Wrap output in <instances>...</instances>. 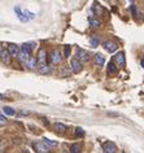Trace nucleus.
Returning <instances> with one entry per match:
<instances>
[{"mask_svg": "<svg viewBox=\"0 0 144 153\" xmlns=\"http://www.w3.org/2000/svg\"><path fill=\"white\" fill-rule=\"evenodd\" d=\"M33 148H34V151L38 152V153H47V152L51 151V147L45 144L44 141H34Z\"/></svg>", "mask_w": 144, "mask_h": 153, "instance_id": "1", "label": "nucleus"}, {"mask_svg": "<svg viewBox=\"0 0 144 153\" xmlns=\"http://www.w3.org/2000/svg\"><path fill=\"white\" fill-rule=\"evenodd\" d=\"M14 13L16 16L18 17V20L21 22H27L30 20V16H29V10H22L21 7H14Z\"/></svg>", "mask_w": 144, "mask_h": 153, "instance_id": "2", "label": "nucleus"}, {"mask_svg": "<svg viewBox=\"0 0 144 153\" xmlns=\"http://www.w3.org/2000/svg\"><path fill=\"white\" fill-rule=\"evenodd\" d=\"M70 68H71V71L75 73V74H78V73H81L82 69H83V62L78 59V57H75V59H71V61H70Z\"/></svg>", "mask_w": 144, "mask_h": 153, "instance_id": "3", "label": "nucleus"}, {"mask_svg": "<svg viewBox=\"0 0 144 153\" xmlns=\"http://www.w3.org/2000/svg\"><path fill=\"white\" fill-rule=\"evenodd\" d=\"M75 53H77V57L82 61V62H87V61L90 60V53L87 52L86 49H83V48H77Z\"/></svg>", "mask_w": 144, "mask_h": 153, "instance_id": "4", "label": "nucleus"}, {"mask_svg": "<svg viewBox=\"0 0 144 153\" xmlns=\"http://www.w3.org/2000/svg\"><path fill=\"white\" fill-rule=\"evenodd\" d=\"M103 47H104V49L107 52L113 53V52L117 51L118 45H117V43H116V42H113V40H107V42H104V43H103Z\"/></svg>", "mask_w": 144, "mask_h": 153, "instance_id": "5", "label": "nucleus"}, {"mask_svg": "<svg viewBox=\"0 0 144 153\" xmlns=\"http://www.w3.org/2000/svg\"><path fill=\"white\" fill-rule=\"evenodd\" d=\"M0 56H1V61L3 64L5 65H10V57H12V55H10L9 51H7V49H4V47H1V49H0Z\"/></svg>", "mask_w": 144, "mask_h": 153, "instance_id": "6", "label": "nucleus"}, {"mask_svg": "<svg viewBox=\"0 0 144 153\" xmlns=\"http://www.w3.org/2000/svg\"><path fill=\"white\" fill-rule=\"evenodd\" d=\"M103 151L105 153H116L117 152V147L114 143H112V141H105L103 144Z\"/></svg>", "mask_w": 144, "mask_h": 153, "instance_id": "7", "label": "nucleus"}, {"mask_svg": "<svg viewBox=\"0 0 144 153\" xmlns=\"http://www.w3.org/2000/svg\"><path fill=\"white\" fill-rule=\"evenodd\" d=\"M26 69L29 70H36V68H39V64H38V57H30V60L26 64Z\"/></svg>", "mask_w": 144, "mask_h": 153, "instance_id": "8", "label": "nucleus"}, {"mask_svg": "<svg viewBox=\"0 0 144 153\" xmlns=\"http://www.w3.org/2000/svg\"><path fill=\"white\" fill-rule=\"evenodd\" d=\"M45 61H47V53H45V49L40 48L39 52H38V64H39V66H42V65H44V64H47Z\"/></svg>", "mask_w": 144, "mask_h": 153, "instance_id": "9", "label": "nucleus"}, {"mask_svg": "<svg viewBox=\"0 0 144 153\" xmlns=\"http://www.w3.org/2000/svg\"><path fill=\"white\" fill-rule=\"evenodd\" d=\"M114 61L117 62V65H118V66L123 68L125 65H126V59H125V53H123V52L117 53V55L114 56Z\"/></svg>", "mask_w": 144, "mask_h": 153, "instance_id": "10", "label": "nucleus"}, {"mask_svg": "<svg viewBox=\"0 0 144 153\" xmlns=\"http://www.w3.org/2000/svg\"><path fill=\"white\" fill-rule=\"evenodd\" d=\"M30 57H31V56H30V53H25V52L21 51L17 59H18V61L21 62L22 66H26V64H27V61L30 60Z\"/></svg>", "mask_w": 144, "mask_h": 153, "instance_id": "11", "label": "nucleus"}, {"mask_svg": "<svg viewBox=\"0 0 144 153\" xmlns=\"http://www.w3.org/2000/svg\"><path fill=\"white\" fill-rule=\"evenodd\" d=\"M51 61L53 65H59L60 62H61V53H60V51H53L51 55Z\"/></svg>", "mask_w": 144, "mask_h": 153, "instance_id": "12", "label": "nucleus"}, {"mask_svg": "<svg viewBox=\"0 0 144 153\" xmlns=\"http://www.w3.org/2000/svg\"><path fill=\"white\" fill-rule=\"evenodd\" d=\"M8 51L10 52L12 57H18V55H20V52H21V47H18L16 44H9Z\"/></svg>", "mask_w": 144, "mask_h": 153, "instance_id": "13", "label": "nucleus"}, {"mask_svg": "<svg viewBox=\"0 0 144 153\" xmlns=\"http://www.w3.org/2000/svg\"><path fill=\"white\" fill-rule=\"evenodd\" d=\"M94 59H95V64H96L97 66H103L105 64V57L101 55V53H96V55L94 56Z\"/></svg>", "mask_w": 144, "mask_h": 153, "instance_id": "14", "label": "nucleus"}, {"mask_svg": "<svg viewBox=\"0 0 144 153\" xmlns=\"http://www.w3.org/2000/svg\"><path fill=\"white\" fill-rule=\"evenodd\" d=\"M34 44L35 43H25L21 45V51L25 52V53H31L33 48H34Z\"/></svg>", "mask_w": 144, "mask_h": 153, "instance_id": "15", "label": "nucleus"}, {"mask_svg": "<svg viewBox=\"0 0 144 153\" xmlns=\"http://www.w3.org/2000/svg\"><path fill=\"white\" fill-rule=\"evenodd\" d=\"M88 22H90V25H91V27H94V29H97V27H100V21H99V18H95L92 16H90L88 18Z\"/></svg>", "mask_w": 144, "mask_h": 153, "instance_id": "16", "label": "nucleus"}, {"mask_svg": "<svg viewBox=\"0 0 144 153\" xmlns=\"http://www.w3.org/2000/svg\"><path fill=\"white\" fill-rule=\"evenodd\" d=\"M38 70H39L40 74H48V73H51L52 70V68H51V65H48V64H44V65H42V66L38 68Z\"/></svg>", "mask_w": 144, "mask_h": 153, "instance_id": "17", "label": "nucleus"}, {"mask_svg": "<svg viewBox=\"0 0 144 153\" xmlns=\"http://www.w3.org/2000/svg\"><path fill=\"white\" fill-rule=\"evenodd\" d=\"M90 42H91V45H92V47H97V45L100 44V38L96 36V35H94V36H91Z\"/></svg>", "mask_w": 144, "mask_h": 153, "instance_id": "18", "label": "nucleus"}, {"mask_svg": "<svg viewBox=\"0 0 144 153\" xmlns=\"http://www.w3.org/2000/svg\"><path fill=\"white\" fill-rule=\"evenodd\" d=\"M3 112H4L7 116H14V114H16V110L13 108H10V106H4V108H3Z\"/></svg>", "mask_w": 144, "mask_h": 153, "instance_id": "19", "label": "nucleus"}, {"mask_svg": "<svg viewBox=\"0 0 144 153\" xmlns=\"http://www.w3.org/2000/svg\"><path fill=\"white\" fill-rule=\"evenodd\" d=\"M55 128H56V131H59V132H65L68 127L64 123H56L55 125Z\"/></svg>", "mask_w": 144, "mask_h": 153, "instance_id": "20", "label": "nucleus"}, {"mask_svg": "<svg viewBox=\"0 0 144 153\" xmlns=\"http://www.w3.org/2000/svg\"><path fill=\"white\" fill-rule=\"evenodd\" d=\"M117 70H118V69L116 68V65L113 62H109V66H108V73L109 74H116Z\"/></svg>", "mask_w": 144, "mask_h": 153, "instance_id": "21", "label": "nucleus"}, {"mask_svg": "<svg viewBox=\"0 0 144 153\" xmlns=\"http://www.w3.org/2000/svg\"><path fill=\"white\" fill-rule=\"evenodd\" d=\"M70 152L71 153H78V152H81V145L79 144H73L70 147Z\"/></svg>", "mask_w": 144, "mask_h": 153, "instance_id": "22", "label": "nucleus"}, {"mask_svg": "<svg viewBox=\"0 0 144 153\" xmlns=\"http://www.w3.org/2000/svg\"><path fill=\"white\" fill-rule=\"evenodd\" d=\"M43 141L47 145H50V147H55V145H57V141H55V140H50V139H47V137H44Z\"/></svg>", "mask_w": 144, "mask_h": 153, "instance_id": "23", "label": "nucleus"}, {"mask_svg": "<svg viewBox=\"0 0 144 153\" xmlns=\"http://www.w3.org/2000/svg\"><path fill=\"white\" fill-rule=\"evenodd\" d=\"M92 9H94V10H96V12H101V13L104 12V9L101 8V7H100L99 4H97V3H94V5H92Z\"/></svg>", "mask_w": 144, "mask_h": 153, "instance_id": "24", "label": "nucleus"}, {"mask_svg": "<svg viewBox=\"0 0 144 153\" xmlns=\"http://www.w3.org/2000/svg\"><path fill=\"white\" fill-rule=\"evenodd\" d=\"M75 134H77V135L78 136H85V131H83V128L82 127H77V128H75Z\"/></svg>", "mask_w": 144, "mask_h": 153, "instance_id": "25", "label": "nucleus"}, {"mask_svg": "<svg viewBox=\"0 0 144 153\" xmlns=\"http://www.w3.org/2000/svg\"><path fill=\"white\" fill-rule=\"evenodd\" d=\"M5 122H7V118H5V116H4V112H3L1 114H0V123L4 125Z\"/></svg>", "mask_w": 144, "mask_h": 153, "instance_id": "26", "label": "nucleus"}, {"mask_svg": "<svg viewBox=\"0 0 144 153\" xmlns=\"http://www.w3.org/2000/svg\"><path fill=\"white\" fill-rule=\"evenodd\" d=\"M130 10H131V13H132V16H136L138 14V10H136V7L132 4L131 7H130Z\"/></svg>", "mask_w": 144, "mask_h": 153, "instance_id": "27", "label": "nucleus"}, {"mask_svg": "<svg viewBox=\"0 0 144 153\" xmlns=\"http://www.w3.org/2000/svg\"><path fill=\"white\" fill-rule=\"evenodd\" d=\"M69 75H70L69 69H68V68H64V69H62V76H69Z\"/></svg>", "mask_w": 144, "mask_h": 153, "instance_id": "28", "label": "nucleus"}, {"mask_svg": "<svg viewBox=\"0 0 144 153\" xmlns=\"http://www.w3.org/2000/svg\"><path fill=\"white\" fill-rule=\"evenodd\" d=\"M70 56V45H65V57Z\"/></svg>", "mask_w": 144, "mask_h": 153, "instance_id": "29", "label": "nucleus"}, {"mask_svg": "<svg viewBox=\"0 0 144 153\" xmlns=\"http://www.w3.org/2000/svg\"><path fill=\"white\" fill-rule=\"evenodd\" d=\"M142 66L144 68V60H142Z\"/></svg>", "mask_w": 144, "mask_h": 153, "instance_id": "30", "label": "nucleus"}, {"mask_svg": "<svg viewBox=\"0 0 144 153\" xmlns=\"http://www.w3.org/2000/svg\"><path fill=\"white\" fill-rule=\"evenodd\" d=\"M135 1V0H131V4H132V3H134Z\"/></svg>", "mask_w": 144, "mask_h": 153, "instance_id": "31", "label": "nucleus"}, {"mask_svg": "<svg viewBox=\"0 0 144 153\" xmlns=\"http://www.w3.org/2000/svg\"><path fill=\"white\" fill-rule=\"evenodd\" d=\"M105 1H109V0H105Z\"/></svg>", "mask_w": 144, "mask_h": 153, "instance_id": "32", "label": "nucleus"}]
</instances>
